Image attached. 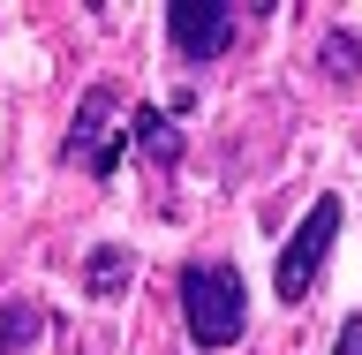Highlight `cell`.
Here are the masks:
<instances>
[{"label": "cell", "mask_w": 362, "mask_h": 355, "mask_svg": "<svg viewBox=\"0 0 362 355\" xmlns=\"http://www.w3.org/2000/svg\"><path fill=\"white\" fill-rule=\"evenodd\" d=\"M181 317H189V340H197L204 355H219L242 340L249 325V295H242V272L219 265V257H204V265L181 272Z\"/></svg>", "instance_id": "cell-1"}, {"label": "cell", "mask_w": 362, "mask_h": 355, "mask_svg": "<svg viewBox=\"0 0 362 355\" xmlns=\"http://www.w3.org/2000/svg\"><path fill=\"white\" fill-rule=\"evenodd\" d=\"M30 340H38V310L16 303V295H0V355H23Z\"/></svg>", "instance_id": "cell-8"}, {"label": "cell", "mask_w": 362, "mask_h": 355, "mask_svg": "<svg viewBox=\"0 0 362 355\" xmlns=\"http://www.w3.org/2000/svg\"><path fill=\"white\" fill-rule=\"evenodd\" d=\"M332 355H362V310L339 325V348H332Z\"/></svg>", "instance_id": "cell-9"}, {"label": "cell", "mask_w": 362, "mask_h": 355, "mask_svg": "<svg viewBox=\"0 0 362 355\" xmlns=\"http://www.w3.org/2000/svg\"><path fill=\"white\" fill-rule=\"evenodd\" d=\"M113 113H121V84H98L83 91V106H76V121H68V144L61 152L83 167L90 181H113L121 174V152H129V136H113Z\"/></svg>", "instance_id": "cell-2"}, {"label": "cell", "mask_w": 362, "mask_h": 355, "mask_svg": "<svg viewBox=\"0 0 362 355\" xmlns=\"http://www.w3.org/2000/svg\"><path fill=\"white\" fill-rule=\"evenodd\" d=\"M129 280H136V257H129L121 242H98V249L83 257V288L98 295V303H106V295H121Z\"/></svg>", "instance_id": "cell-6"}, {"label": "cell", "mask_w": 362, "mask_h": 355, "mask_svg": "<svg viewBox=\"0 0 362 355\" xmlns=\"http://www.w3.org/2000/svg\"><path fill=\"white\" fill-rule=\"evenodd\" d=\"M166 30H174V53L181 61H219L234 30H242V8H226V0H174L166 8Z\"/></svg>", "instance_id": "cell-4"}, {"label": "cell", "mask_w": 362, "mask_h": 355, "mask_svg": "<svg viewBox=\"0 0 362 355\" xmlns=\"http://www.w3.org/2000/svg\"><path fill=\"white\" fill-rule=\"evenodd\" d=\"M317 68H325L332 84H355V76H362V38H355V30H325V53H317Z\"/></svg>", "instance_id": "cell-7"}, {"label": "cell", "mask_w": 362, "mask_h": 355, "mask_svg": "<svg viewBox=\"0 0 362 355\" xmlns=\"http://www.w3.org/2000/svg\"><path fill=\"white\" fill-rule=\"evenodd\" d=\"M129 136H136V152L151 167H174L181 159V121L166 106H129Z\"/></svg>", "instance_id": "cell-5"}, {"label": "cell", "mask_w": 362, "mask_h": 355, "mask_svg": "<svg viewBox=\"0 0 362 355\" xmlns=\"http://www.w3.org/2000/svg\"><path fill=\"white\" fill-rule=\"evenodd\" d=\"M339 212H347L339 197H317L310 220L294 227V242L279 249V272H272V295H279V303H302V295H310V280L325 272V257H332V242H339Z\"/></svg>", "instance_id": "cell-3"}]
</instances>
